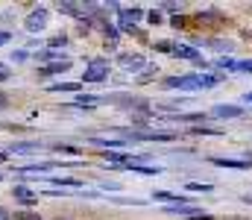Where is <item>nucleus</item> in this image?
<instances>
[{"label": "nucleus", "mask_w": 252, "mask_h": 220, "mask_svg": "<svg viewBox=\"0 0 252 220\" xmlns=\"http://www.w3.org/2000/svg\"><path fill=\"white\" fill-rule=\"evenodd\" d=\"M147 18H150V24H156V27H158V24H161V15H158V12H150V15H147Z\"/></svg>", "instance_id": "nucleus-19"}, {"label": "nucleus", "mask_w": 252, "mask_h": 220, "mask_svg": "<svg viewBox=\"0 0 252 220\" xmlns=\"http://www.w3.org/2000/svg\"><path fill=\"white\" fill-rule=\"evenodd\" d=\"M223 76L220 73H190V76H170L164 79L167 88H185V91H196V88H214Z\"/></svg>", "instance_id": "nucleus-1"}, {"label": "nucleus", "mask_w": 252, "mask_h": 220, "mask_svg": "<svg viewBox=\"0 0 252 220\" xmlns=\"http://www.w3.org/2000/svg\"><path fill=\"white\" fill-rule=\"evenodd\" d=\"M244 200H247V203H252V194H247V197H244Z\"/></svg>", "instance_id": "nucleus-25"}, {"label": "nucleus", "mask_w": 252, "mask_h": 220, "mask_svg": "<svg viewBox=\"0 0 252 220\" xmlns=\"http://www.w3.org/2000/svg\"><path fill=\"white\" fill-rule=\"evenodd\" d=\"M118 62H121L124 68H144V59H141V56H129V53H124Z\"/></svg>", "instance_id": "nucleus-9"}, {"label": "nucleus", "mask_w": 252, "mask_h": 220, "mask_svg": "<svg viewBox=\"0 0 252 220\" xmlns=\"http://www.w3.org/2000/svg\"><path fill=\"white\" fill-rule=\"evenodd\" d=\"M106 76H109V73L103 71L100 65H94L91 71H85V82H100V79H106Z\"/></svg>", "instance_id": "nucleus-10"}, {"label": "nucleus", "mask_w": 252, "mask_h": 220, "mask_svg": "<svg viewBox=\"0 0 252 220\" xmlns=\"http://www.w3.org/2000/svg\"><path fill=\"white\" fill-rule=\"evenodd\" d=\"M173 56H182V59H190V62H202L199 50H193L190 44H176V47H173Z\"/></svg>", "instance_id": "nucleus-5"}, {"label": "nucleus", "mask_w": 252, "mask_h": 220, "mask_svg": "<svg viewBox=\"0 0 252 220\" xmlns=\"http://www.w3.org/2000/svg\"><path fill=\"white\" fill-rule=\"evenodd\" d=\"M64 41H67V38L59 35V38H53V41H50V47H64Z\"/></svg>", "instance_id": "nucleus-20"}, {"label": "nucleus", "mask_w": 252, "mask_h": 220, "mask_svg": "<svg viewBox=\"0 0 252 220\" xmlns=\"http://www.w3.org/2000/svg\"><path fill=\"white\" fill-rule=\"evenodd\" d=\"M0 220H9V212L6 209H0Z\"/></svg>", "instance_id": "nucleus-22"}, {"label": "nucleus", "mask_w": 252, "mask_h": 220, "mask_svg": "<svg viewBox=\"0 0 252 220\" xmlns=\"http://www.w3.org/2000/svg\"><path fill=\"white\" fill-rule=\"evenodd\" d=\"M12 220H41L35 212H15V218Z\"/></svg>", "instance_id": "nucleus-15"}, {"label": "nucleus", "mask_w": 252, "mask_h": 220, "mask_svg": "<svg viewBox=\"0 0 252 220\" xmlns=\"http://www.w3.org/2000/svg\"><path fill=\"white\" fill-rule=\"evenodd\" d=\"M188 191H193V194H211L214 188H211V185H205V182H190Z\"/></svg>", "instance_id": "nucleus-11"}, {"label": "nucleus", "mask_w": 252, "mask_h": 220, "mask_svg": "<svg viewBox=\"0 0 252 220\" xmlns=\"http://www.w3.org/2000/svg\"><path fill=\"white\" fill-rule=\"evenodd\" d=\"M211 164L217 167H235V170H250V161H238V158H211Z\"/></svg>", "instance_id": "nucleus-6"}, {"label": "nucleus", "mask_w": 252, "mask_h": 220, "mask_svg": "<svg viewBox=\"0 0 252 220\" xmlns=\"http://www.w3.org/2000/svg\"><path fill=\"white\" fill-rule=\"evenodd\" d=\"M244 103H252V91L250 94H244Z\"/></svg>", "instance_id": "nucleus-24"}, {"label": "nucleus", "mask_w": 252, "mask_h": 220, "mask_svg": "<svg viewBox=\"0 0 252 220\" xmlns=\"http://www.w3.org/2000/svg\"><path fill=\"white\" fill-rule=\"evenodd\" d=\"M235 71H241V73H252V59H250V62H235Z\"/></svg>", "instance_id": "nucleus-18"}, {"label": "nucleus", "mask_w": 252, "mask_h": 220, "mask_svg": "<svg viewBox=\"0 0 252 220\" xmlns=\"http://www.w3.org/2000/svg\"><path fill=\"white\" fill-rule=\"evenodd\" d=\"M173 47H176L173 41H158L156 44V50H161V53H173Z\"/></svg>", "instance_id": "nucleus-17"}, {"label": "nucleus", "mask_w": 252, "mask_h": 220, "mask_svg": "<svg viewBox=\"0 0 252 220\" xmlns=\"http://www.w3.org/2000/svg\"><path fill=\"white\" fill-rule=\"evenodd\" d=\"M12 197L21 200V203H35V200H38V194L27 191V185H15V188H12Z\"/></svg>", "instance_id": "nucleus-7"}, {"label": "nucleus", "mask_w": 252, "mask_h": 220, "mask_svg": "<svg viewBox=\"0 0 252 220\" xmlns=\"http://www.w3.org/2000/svg\"><path fill=\"white\" fill-rule=\"evenodd\" d=\"M44 27H47V9H38V12H32L27 18V30L30 32H41Z\"/></svg>", "instance_id": "nucleus-3"}, {"label": "nucleus", "mask_w": 252, "mask_h": 220, "mask_svg": "<svg viewBox=\"0 0 252 220\" xmlns=\"http://www.w3.org/2000/svg\"><path fill=\"white\" fill-rule=\"evenodd\" d=\"M53 91H79V82H59L53 85Z\"/></svg>", "instance_id": "nucleus-14"}, {"label": "nucleus", "mask_w": 252, "mask_h": 220, "mask_svg": "<svg viewBox=\"0 0 252 220\" xmlns=\"http://www.w3.org/2000/svg\"><path fill=\"white\" fill-rule=\"evenodd\" d=\"M190 135H220V129H214V126H193Z\"/></svg>", "instance_id": "nucleus-13"}, {"label": "nucleus", "mask_w": 252, "mask_h": 220, "mask_svg": "<svg viewBox=\"0 0 252 220\" xmlns=\"http://www.w3.org/2000/svg\"><path fill=\"white\" fill-rule=\"evenodd\" d=\"M144 18V12L141 9H121V27H124L126 32H135V35H141L138 30H135V24Z\"/></svg>", "instance_id": "nucleus-2"}, {"label": "nucleus", "mask_w": 252, "mask_h": 220, "mask_svg": "<svg viewBox=\"0 0 252 220\" xmlns=\"http://www.w3.org/2000/svg\"><path fill=\"white\" fill-rule=\"evenodd\" d=\"M70 68V62L67 59H62V62H56V65H47V68H41V76H50V73H62V71H67Z\"/></svg>", "instance_id": "nucleus-8"}, {"label": "nucleus", "mask_w": 252, "mask_h": 220, "mask_svg": "<svg viewBox=\"0 0 252 220\" xmlns=\"http://www.w3.org/2000/svg\"><path fill=\"white\" fill-rule=\"evenodd\" d=\"M182 220H214L211 215H196V218H182Z\"/></svg>", "instance_id": "nucleus-21"}, {"label": "nucleus", "mask_w": 252, "mask_h": 220, "mask_svg": "<svg viewBox=\"0 0 252 220\" xmlns=\"http://www.w3.org/2000/svg\"><path fill=\"white\" fill-rule=\"evenodd\" d=\"M170 24H173L176 30H185V27H190V21H188V18H182V15H176V18H173Z\"/></svg>", "instance_id": "nucleus-16"}, {"label": "nucleus", "mask_w": 252, "mask_h": 220, "mask_svg": "<svg viewBox=\"0 0 252 220\" xmlns=\"http://www.w3.org/2000/svg\"><path fill=\"white\" fill-rule=\"evenodd\" d=\"M12 153H35V150H41V144L35 141V144H15V147H9Z\"/></svg>", "instance_id": "nucleus-12"}, {"label": "nucleus", "mask_w": 252, "mask_h": 220, "mask_svg": "<svg viewBox=\"0 0 252 220\" xmlns=\"http://www.w3.org/2000/svg\"><path fill=\"white\" fill-rule=\"evenodd\" d=\"M0 161H6V153H0Z\"/></svg>", "instance_id": "nucleus-26"}, {"label": "nucleus", "mask_w": 252, "mask_h": 220, "mask_svg": "<svg viewBox=\"0 0 252 220\" xmlns=\"http://www.w3.org/2000/svg\"><path fill=\"white\" fill-rule=\"evenodd\" d=\"M241 115H244L241 106H214L208 112V118H241Z\"/></svg>", "instance_id": "nucleus-4"}, {"label": "nucleus", "mask_w": 252, "mask_h": 220, "mask_svg": "<svg viewBox=\"0 0 252 220\" xmlns=\"http://www.w3.org/2000/svg\"><path fill=\"white\" fill-rule=\"evenodd\" d=\"M6 41H9V35H6V32H0V44H6Z\"/></svg>", "instance_id": "nucleus-23"}]
</instances>
